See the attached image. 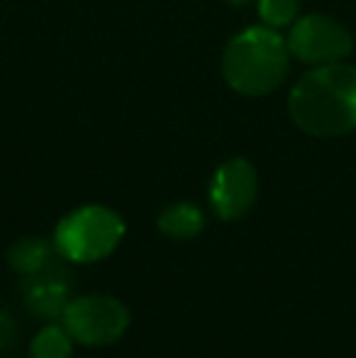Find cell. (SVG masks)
I'll use <instances>...</instances> for the list:
<instances>
[{
  "mask_svg": "<svg viewBox=\"0 0 356 358\" xmlns=\"http://www.w3.org/2000/svg\"><path fill=\"white\" fill-rule=\"evenodd\" d=\"M295 127L313 137H342L356 129V66L325 64L300 76L288 98Z\"/></svg>",
  "mask_w": 356,
  "mask_h": 358,
  "instance_id": "1",
  "label": "cell"
},
{
  "mask_svg": "<svg viewBox=\"0 0 356 358\" xmlns=\"http://www.w3.org/2000/svg\"><path fill=\"white\" fill-rule=\"evenodd\" d=\"M288 42L266 24L244 29L225 47V80L242 95H266L276 90L288 76Z\"/></svg>",
  "mask_w": 356,
  "mask_h": 358,
  "instance_id": "2",
  "label": "cell"
},
{
  "mask_svg": "<svg viewBox=\"0 0 356 358\" xmlns=\"http://www.w3.org/2000/svg\"><path fill=\"white\" fill-rule=\"evenodd\" d=\"M124 236V222L105 205H83L57 224L54 249L71 264L108 259Z\"/></svg>",
  "mask_w": 356,
  "mask_h": 358,
  "instance_id": "3",
  "label": "cell"
},
{
  "mask_svg": "<svg viewBox=\"0 0 356 358\" xmlns=\"http://www.w3.org/2000/svg\"><path fill=\"white\" fill-rule=\"evenodd\" d=\"M64 329L76 344L110 346L129 327V312L120 300L108 295H83L64 307Z\"/></svg>",
  "mask_w": 356,
  "mask_h": 358,
  "instance_id": "4",
  "label": "cell"
},
{
  "mask_svg": "<svg viewBox=\"0 0 356 358\" xmlns=\"http://www.w3.org/2000/svg\"><path fill=\"white\" fill-rule=\"evenodd\" d=\"M290 57L310 66H325V64H337L352 54L354 39L342 22L327 15H305L290 24L288 34Z\"/></svg>",
  "mask_w": 356,
  "mask_h": 358,
  "instance_id": "5",
  "label": "cell"
},
{
  "mask_svg": "<svg viewBox=\"0 0 356 358\" xmlns=\"http://www.w3.org/2000/svg\"><path fill=\"white\" fill-rule=\"evenodd\" d=\"M259 193L257 169L247 159H229L215 171L210 203L222 220H239L254 208Z\"/></svg>",
  "mask_w": 356,
  "mask_h": 358,
  "instance_id": "6",
  "label": "cell"
},
{
  "mask_svg": "<svg viewBox=\"0 0 356 358\" xmlns=\"http://www.w3.org/2000/svg\"><path fill=\"white\" fill-rule=\"evenodd\" d=\"M22 297L29 312L44 320L64 315V307L69 305V275L57 266H44L42 271L32 275H24Z\"/></svg>",
  "mask_w": 356,
  "mask_h": 358,
  "instance_id": "7",
  "label": "cell"
},
{
  "mask_svg": "<svg viewBox=\"0 0 356 358\" xmlns=\"http://www.w3.org/2000/svg\"><path fill=\"white\" fill-rule=\"evenodd\" d=\"M54 244H49L47 239L42 236H24V239L15 241L8 251V261H10V268L15 273H22V275H32L37 271H42L44 266H49L54 254Z\"/></svg>",
  "mask_w": 356,
  "mask_h": 358,
  "instance_id": "8",
  "label": "cell"
},
{
  "mask_svg": "<svg viewBox=\"0 0 356 358\" xmlns=\"http://www.w3.org/2000/svg\"><path fill=\"white\" fill-rule=\"evenodd\" d=\"M157 224L171 239H193L203 231L205 215L193 203H173L159 215Z\"/></svg>",
  "mask_w": 356,
  "mask_h": 358,
  "instance_id": "9",
  "label": "cell"
},
{
  "mask_svg": "<svg viewBox=\"0 0 356 358\" xmlns=\"http://www.w3.org/2000/svg\"><path fill=\"white\" fill-rule=\"evenodd\" d=\"M73 339L64 327L47 324L34 334L29 344V358H71Z\"/></svg>",
  "mask_w": 356,
  "mask_h": 358,
  "instance_id": "10",
  "label": "cell"
},
{
  "mask_svg": "<svg viewBox=\"0 0 356 358\" xmlns=\"http://www.w3.org/2000/svg\"><path fill=\"white\" fill-rule=\"evenodd\" d=\"M303 0H259V17L266 27H290L298 20Z\"/></svg>",
  "mask_w": 356,
  "mask_h": 358,
  "instance_id": "11",
  "label": "cell"
},
{
  "mask_svg": "<svg viewBox=\"0 0 356 358\" xmlns=\"http://www.w3.org/2000/svg\"><path fill=\"white\" fill-rule=\"evenodd\" d=\"M15 339H17V324L5 310H0V356H5L13 349Z\"/></svg>",
  "mask_w": 356,
  "mask_h": 358,
  "instance_id": "12",
  "label": "cell"
},
{
  "mask_svg": "<svg viewBox=\"0 0 356 358\" xmlns=\"http://www.w3.org/2000/svg\"><path fill=\"white\" fill-rule=\"evenodd\" d=\"M227 3H229V5H247L249 0H227Z\"/></svg>",
  "mask_w": 356,
  "mask_h": 358,
  "instance_id": "13",
  "label": "cell"
}]
</instances>
